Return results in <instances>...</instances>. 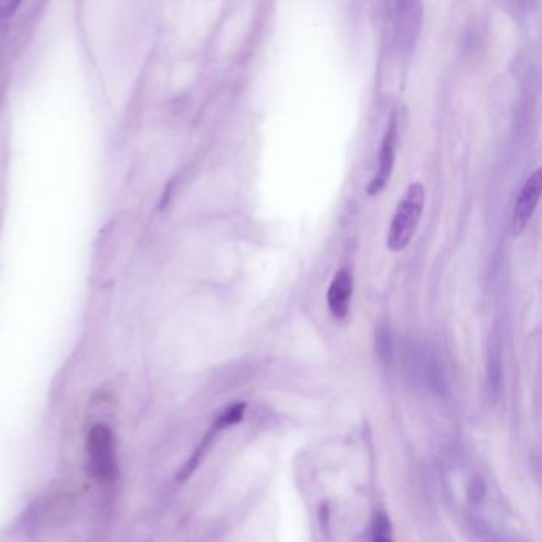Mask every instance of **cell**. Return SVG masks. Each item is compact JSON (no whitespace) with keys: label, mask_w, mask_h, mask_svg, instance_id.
<instances>
[{"label":"cell","mask_w":542,"mask_h":542,"mask_svg":"<svg viewBox=\"0 0 542 542\" xmlns=\"http://www.w3.org/2000/svg\"><path fill=\"white\" fill-rule=\"evenodd\" d=\"M425 205V188L419 182L409 185L394 212L390 224L387 245L391 252L404 250L419 226Z\"/></svg>","instance_id":"1"},{"label":"cell","mask_w":542,"mask_h":542,"mask_svg":"<svg viewBox=\"0 0 542 542\" xmlns=\"http://www.w3.org/2000/svg\"><path fill=\"white\" fill-rule=\"evenodd\" d=\"M88 468L89 473L104 484L117 479V455L110 428L107 425L93 426L87 441Z\"/></svg>","instance_id":"2"},{"label":"cell","mask_w":542,"mask_h":542,"mask_svg":"<svg viewBox=\"0 0 542 542\" xmlns=\"http://www.w3.org/2000/svg\"><path fill=\"white\" fill-rule=\"evenodd\" d=\"M542 193V171L537 169L531 173L528 180L525 182L522 192L518 194L517 203L514 207V216H512V229H514V235H522L526 224L530 223L531 216L537 210L539 199H541Z\"/></svg>","instance_id":"3"},{"label":"cell","mask_w":542,"mask_h":542,"mask_svg":"<svg viewBox=\"0 0 542 542\" xmlns=\"http://www.w3.org/2000/svg\"><path fill=\"white\" fill-rule=\"evenodd\" d=\"M396 143H398V124H396V115H393L387 132L383 136L382 145H380L376 175H374V179L370 180V186H368V193L370 196L379 194L389 183L391 172H393L394 160H396Z\"/></svg>","instance_id":"4"},{"label":"cell","mask_w":542,"mask_h":542,"mask_svg":"<svg viewBox=\"0 0 542 542\" xmlns=\"http://www.w3.org/2000/svg\"><path fill=\"white\" fill-rule=\"evenodd\" d=\"M353 293V277L349 269L336 272L329 290H328V306L336 318H345L350 308V297Z\"/></svg>","instance_id":"5"},{"label":"cell","mask_w":542,"mask_h":542,"mask_svg":"<svg viewBox=\"0 0 542 542\" xmlns=\"http://www.w3.org/2000/svg\"><path fill=\"white\" fill-rule=\"evenodd\" d=\"M419 0H398V18H400L401 38L406 42V37L412 42L415 34V26H419Z\"/></svg>","instance_id":"6"},{"label":"cell","mask_w":542,"mask_h":542,"mask_svg":"<svg viewBox=\"0 0 542 542\" xmlns=\"http://www.w3.org/2000/svg\"><path fill=\"white\" fill-rule=\"evenodd\" d=\"M245 402H235L233 406H229L224 412L218 417L215 422V428L220 432L223 428H228V426L235 425L237 422H241L245 412Z\"/></svg>","instance_id":"7"},{"label":"cell","mask_w":542,"mask_h":542,"mask_svg":"<svg viewBox=\"0 0 542 542\" xmlns=\"http://www.w3.org/2000/svg\"><path fill=\"white\" fill-rule=\"evenodd\" d=\"M390 525L389 517L385 514H377L376 520H374V539H390Z\"/></svg>","instance_id":"8"},{"label":"cell","mask_w":542,"mask_h":542,"mask_svg":"<svg viewBox=\"0 0 542 542\" xmlns=\"http://www.w3.org/2000/svg\"><path fill=\"white\" fill-rule=\"evenodd\" d=\"M21 2L23 0H0V18H12L13 15L18 12Z\"/></svg>","instance_id":"9"},{"label":"cell","mask_w":542,"mask_h":542,"mask_svg":"<svg viewBox=\"0 0 542 542\" xmlns=\"http://www.w3.org/2000/svg\"><path fill=\"white\" fill-rule=\"evenodd\" d=\"M484 490H485V488H484V484H482V481H479V479H475L474 484L471 485V492H469V496L474 499V501H479V499H482Z\"/></svg>","instance_id":"10"}]
</instances>
